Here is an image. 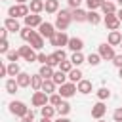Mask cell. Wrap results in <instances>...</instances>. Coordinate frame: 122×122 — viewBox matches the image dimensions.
I'll list each match as a JSON object with an SVG mask.
<instances>
[{
  "label": "cell",
  "mask_w": 122,
  "mask_h": 122,
  "mask_svg": "<svg viewBox=\"0 0 122 122\" xmlns=\"http://www.w3.org/2000/svg\"><path fill=\"white\" fill-rule=\"evenodd\" d=\"M103 23H105V27L109 29V30H118V27H120V19H118V15L116 13H109V15H105L103 17Z\"/></svg>",
  "instance_id": "cell-10"
},
{
  "label": "cell",
  "mask_w": 122,
  "mask_h": 122,
  "mask_svg": "<svg viewBox=\"0 0 122 122\" xmlns=\"http://www.w3.org/2000/svg\"><path fill=\"white\" fill-rule=\"evenodd\" d=\"M34 32H36L34 29H30V27H23V29L19 30V36H21L25 42H29V40L32 38V34H34Z\"/></svg>",
  "instance_id": "cell-32"
},
{
  "label": "cell",
  "mask_w": 122,
  "mask_h": 122,
  "mask_svg": "<svg viewBox=\"0 0 122 122\" xmlns=\"http://www.w3.org/2000/svg\"><path fill=\"white\" fill-rule=\"evenodd\" d=\"M71 63H72L74 67H80L82 63H86V57L82 55V51H72V55H71Z\"/></svg>",
  "instance_id": "cell-26"
},
{
  "label": "cell",
  "mask_w": 122,
  "mask_h": 122,
  "mask_svg": "<svg viewBox=\"0 0 122 122\" xmlns=\"http://www.w3.org/2000/svg\"><path fill=\"white\" fill-rule=\"evenodd\" d=\"M112 118H114V122H122V107H118V109L112 112Z\"/></svg>",
  "instance_id": "cell-45"
},
{
  "label": "cell",
  "mask_w": 122,
  "mask_h": 122,
  "mask_svg": "<svg viewBox=\"0 0 122 122\" xmlns=\"http://www.w3.org/2000/svg\"><path fill=\"white\" fill-rule=\"evenodd\" d=\"M27 44H30V46H32L34 50H42V48H44V36H42V34H40V32L36 30V32L32 34V38H30V40H29Z\"/></svg>",
  "instance_id": "cell-14"
},
{
  "label": "cell",
  "mask_w": 122,
  "mask_h": 122,
  "mask_svg": "<svg viewBox=\"0 0 122 122\" xmlns=\"http://www.w3.org/2000/svg\"><path fill=\"white\" fill-rule=\"evenodd\" d=\"M8 107H10V112H11L13 116H19V118H23V116L29 112V107H27L23 101H11Z\"/></svg>",
  "instance_id": "cell-5"
},
{
  "label": "cell",
  "mask_w": 122,
  "mask_h": 122,
  "mask_svg": "<svg viewBox=\"0 0 122 122\" xmlns=\"http://www.w3.org/2000/svg\"><path fill=\"white\" fill-rule=\"evenodd\" d=\"M72 23V10H59L55 17V29L57 30H67L69 25Z\"/></svg>",
  "instance_id": "cell-1"
},
{
  "label": "cell",
  "mask_w": 122,
  "mask_h": 122,
  "mask_svg": "<svg viewBox=\"0 0 122 122\" xmlns=\"http://www.w3.org/2000/svg\"><path fill=\"white\" fill-rule=\"evenodd\" d=\"M57 92L61 93V97H63V99H69V97H72V95L78 92V88H76V84H74V82H71V80H69V82H65L63 86H59V90H57Z\"/></svg>",
  "instance_id": "cell-6"
},
{
  "label": "cell",
  "mask_w": 122,
  "mask_h": 122,
  "mask_svg": "<svg viewBox=\"0 0 122 122\" xmlns=\"http://www.w3.org/2000/svg\"><path fill=\"white\" fill-rule=\"evenodd\" d=\"M6 59H8L10 63H17V61L21 59V53H19V50H10V51L6 53Z\"/></svg>",
  "instance_id": "cell-34"
},
{
  "label": "cell",
  "mask_w": 122,
  "mask_h": 122,
  "mask_svg": "<svg viewBox=\"0 0 122 122\" xmlns=\"http://www.w3.org/2000/svg\"><path fill=\"white\" fill-rule=\"evenodd\" d=\"M97 53L101 55V59H103V61H112V57L116 55V53H114V46H111L109 42H105V44H99V48H97Z\"/></svg>",
  "instance_id": "cell-4"
},
{
  "label": "cell",
  "mask_w": 122,
  "mask_h": 122,
  "mask_svg": "<svg viewBox=\"0 0 122 122\" xmlns=\"http://www.w3.org/2000/svg\"><path fill=\"white\" fill-rule=\"evenodd\" d=\"M19 72H21V69H19L17 63H8V76H13L15 78Z\"/></svg>",
  "instance_id": "cell-37"
},
{
  "label": "cell",
  "mask_w": 122,
  "mask_h": 122,
  "mask_svg": "<svg viewBox=\"0 0 122 122\" xmlns=\"http://www.w3.org/2000/svg\"><path fill=\"white\" fill-rule=\"evenodd\" d=\"M105 112H107V105H105L103 101H97V103L92 107V118H95V120L103 118V116H105Z\"/></svg>",
  "instance_id": "cell-12"
},
{
  "label": "cell",
  "mask_w": 122,
  "mask_h": 122,
  "mask_svg": "<svg viewBox=\"0 0 122 122\" xmlns=\"http://www.w3.org/2000/svg\"><path fill=\"white\" fill-rule=\"evenodd\" d=\"M69 40H71V38H69V34H67L65 30H57V32L50 38V44H51V46H55V50H57V48L67 46V44H69Z\"/></svg>",
  "instance_id": "cell-3"
},
{
  "label": "cell",
  "mask_w": 122,
  "mask_h": 122,
  "mask_svg": "<svg viewBox=\"0 0 122 122\" xmlns=\"http://www.w3.org/2000/svg\"><path fill=\"white\" fill-rule=\"evenodd\" d=\"M72 21H76V23H84V21H88V11H84L82 8L72 10Z\"/></svg>",
  "instance_id": "cell-20"
},
{
  "label": "cell",
  "mask_w": 122,
  "mask_h": 122,
  "mask_svg": "<svg viewBox=\"0 0 122 122\" xmlns=\"http://www.w3.org/2000/svg\"><path fill=\"white\" fill-rule=\"evenodd\" d=\"M30 103H32V107H44V105H48V103H50V95H48L46 92L38 90V92H34V93H32Z\"/></svg>",
  "instance_id": "cell-7"
},
{
  "label": "cell",
  "mask_w": 122,
  "mask_h": 122,
  "mask_svg": "<svg viewBox=\"0 0 122 122\" xmlns=\"http://www.w3.org/2000/svg\"><path fill=\"white\" fill-rule=\"evenodd\" d=\"M112 65H114V67H118V69L122 67V53H116V55L112 57Z\"/></svg>",
  "instance_id": "cell-44"
},
{
  "label": "cell",
  "mask_w": 122,
  "mask_h": 122,
  "mask_svg": "<svg viewBox=\"0 0 122 122\" xmlns=\"http://www.w3.org/2000/svg\"><path fill=\"white\" fill-rule=\"evenodd\" d=\"M53 53H55V57H57L59 61H65V59H67V53H65V50H63V48H57Z\"/></svg>",
  "instance_id": "cell-43"
},
{
  "label": "cell",
  "mask_w": 122,
  "mask_h": 122,
  "mask_svg": "<svg viewBox=\"0 0 122 122\" xmlns=\"http://www.w3.org/2000/svg\"><path fill=\"white\" fill-rule=\"evenodd\" d=\"M51 80H53V82H55V84H57V86H63V84H65V82H67V80H69V74H67V72H63V71H59V69H57V71H55V72H53V76H51Z\"/></svg>",
  "instance_id": "cell-21"
},
{
  "label": "cell",
  "mask_w": 122,
  "mask_h": 122,
  "mask_svg": "<svg viewBox=\"0 0 122 122\" xmlns=\"http://www.w3.org/2000/svg\"><path fill=\"white\" fill-rule=\"evenodd\" d=\"M103 4H105V0H86L88 10H101Z\"/></svg>",
  "instance_id": "cell-38"
},
{
  "label": "cell",
  "mask_w": 122,
  "mask_h": 122,
  "mask_svg": "<svg viewBox=\"0 0 122 122\" xmlns=\"http://www.w3.org/2000/svg\"><path fill=\"white\" fill-rule=\"evenodd\" d=\"M15 78H17V84H19L21 88H29V86H30V80H32V74H29V72H23V71H21Z\"/></svg>",
  "instance_id": "cell-17"
},
{
  "label": "cell",
  "mask_w": 122,
  "mask_h": 122,
  "mask_svg": "<svg viewBox=\"0 0 122 122\" xmlns=\"http://www.w3.org/2000/svg\"><path fill=\"white\" fill-rule=\"evenodd\" d=\"M97 122H105V120H103V118H99V120H97Z\"/></svg>",
  "instance_id": "cell-56"
},
{
  "label": "cell",
  "mask_w": 122,
  "mask_h": 122,
  "mask_svg": "<svg viewBox=\"0 0 122 122\" xmlns=\"http://www.w3.org/2000/svg\"><path fill=\"white\" fill-rule=\"evenodd\" d=\"M46 13H57L59 11V0H46Z\"/></svg>",
  "instance_id": "cell-25"
},
{
  "label": "cell",
  "mask_w": 122,
  "mask_h": 122,
  "mask_svg": "<svg viewBox=\"0 0 122 122\" xmlns=\"http://www.w3.org/2000/svg\"><path fill=\"white\" fill-rule=\"evenodd\" d=\"M21 120H23V122H32V120H34V112H32V109H29V112H27Z\"/></svg>",
  "instance_id": "cell-46"
},
{
  "label": "cell",
  "mask_w": 122,
  "mask_h": 122,
  "mask_svg": "<svg viewBox=\"0 0 122 122\" xmlns=\"http://www.w3.org/2000/svg\"><path fill=\"white\" fill-rule=\"evenodd\" d=\"M40 112H42V116H46V118H53L55 116V112H57V107H53V105H44V107H40Z\"/></svg>",
  "instance_id": "cell-24"
},
{
  "label": "cell",
  "mask_w": 122,
  "mask_h": 122,
  "mask_svg": "<svg viewBox=\"0 0 122 122\" xmlns=\"http://www.w3.org/2000/svg\"><path fill=\"white\" fill-rule=\"evenodd\" d=\"M101 21H103V17H101L95 10H90V11H88V23H92V25H99Z\"/></svg>",
  "instance_id": "cell-27"
},
{
  "label": "cell",
  "mask_w": 122,
  "mask_h": 122,
  "mask_svg": "<svg viewBox=\"0 0 122 122\" xmlns=\"http://www.w3.org/2000/svg\"><path fill=\"white\" fill-rule=\"evenodd\" d=\"M21 122H23V120H21Z\"/></svg>",
  "instance_id": "cell-57"
},
{
  "label": "cell",
  "mask_w": 122,
  "mask_h": 122,
  "mask_svg": "<svg viewBox=\"0 0 122 122\" xmlns=\"http://www.w3.org/2000/svg\"><path fill=\"white\" fill-rule=\"evenodd\" d=\"M118 76H120V78H122V67H120V69H118Z\"/></svg>",
  "instance_id": "cell-54"
},
{
  "label": "cell",
  "mask_w": 122,
  "mask_h": 122,
  "mask_svg": "<svg viewBox=\"0 0 122 122\" xmlns=\"http://www.w3.org/2000/svg\"><path fill=\"white\" fill-rule=\"evenodd\" d=\"M69 2V8L71 10H76V8H80V4H82V0H67Z\"/></svg>",
  "instance_id": "cell-47"
},
{
  "label": "cell",
  "mask_w": 122,
  "mask_h": 122,
  "mask_svg": "<svg viewBox=\"0 0 122 122\" xmlns=\"http://www.w3.org/2000/svg\"><path fill=\"white\" fill-rule=\"evenodd\" d=\"M76 88H78V93H82V95H88V93H92V80H86V78H82L78 84H76Z\"/></svg>",
  "instance_id": "cell-16"
},
{
  "label": "cell",
  "mask_w": 122,
  "mask_h": 122,
  "mask_svg": "<svg viewBox=\"0 0 122 122\" xmlns=\"http://www.w3.org/2000/svg\"><path fill=\"white\" fill-rule=\"evenodd\" d=\"M36 61H38V63H42V65H46V61H48V55H46L44 51H40V53H38V57H36Z\"/></svg>",
  "instance_id": "cell-48"
},
{
  "label": "cell",
  "mask_w": 122,
  "mask_h": 122,
  "mask_svg": "<svg viewBox=\"0 0 122 122\" xmlns=\"http://www.w3.org/2000/svg\"><path fill=\"white\" fill-rule=\"evenodd\" d=\"M23 21H25V27H30V29H38L44 23L40 13H29L27 17H23Z\"/></svg>",
  "instance_id": "cell-9"
},
{
  "label": "cell",
  "mask_w": 122,
  "mask_h": 122,
  "mask_svg": "<svg viewBox=\"0 0 122 122\" xmlns=\"http://www.w3.org/2000/svg\"><path fill=\"white\" fill-rule=\"evenodd\" d=\"M72 69H74V65L71 63V59H69V61L65 59V61H61V63H59V71H63V72H67V74H69Z\"/></svg>",
  "instance_id": "cell-39"
},
{
  "label": "cell",
  "mask_w": 122,
  "mask_h": 122,
  "mask_svg": "<svg viewBox=\"0 0 122 122\" xmlns=\"http://www.w3.org/2000/svg\"><path fill=\"white\" fill-rule=\"evenodd\" d=\"M19 53H21V57L25 59V61H29V63H32V61H36V57H38V53L34 51V48L29 44V46H19Z\"/></svg>",
  "instance_id": "cell-8"
},
{
  "label": "cell",
  "mask_w": 122,
  "mask_h": 122,
  "mask_svg": "<svg viewBox=\"0 0 122 122\" xmlns=\"http://www.w3.org/2000/svg\"><path fill=\"white\" fill-rule=\"evenodd\" d=\"M4 88H6V92H8V93H11V95H13V93H15L21 86L17 84V78H13V76H11V78H8V80H6Z\"/></svg>",
  "instance_id": "cell-22"
},
{
  "label": "cell",
  "mask_w": 122,
  "mask_h": 122,
  "mask_svg": "<svg viewBox=\"0 0 122 122\" xmlns=\"http://www.w3.org/2000/svg\"><path fill=\"white\" fill-rule=\"evenodd\" d=\"M55 90H57V84L51 78H46L44 84H42V92H46L48 95H51V93H55Z\"/></svg>",
  "instance_id": "cell-23"
},
{
  "label": "cell",
  "mask_w": 122,
  "mask_h": 122,
  "mask_svg": "<svg viewBox=\"0 0 122 122\" xmlns=\"http://www.w3.org/2000/svg\"><path fill=\"white\" fill-rule=\"evenodd\" d=\"M10 51V44H8V38H2V42H0V53L2 55H6Z\"/></svg>",
  "instance_id": "cell-42"
},
{
  "label": "cell",
  "mask_w": 122,
  "mask_h": 122,
  "mask_svg": "<svg viewBox=\"0 0 122 122\" xmlns=\"http://www.w3.org/2000/svg\"><path fill=\"white\" fill-rule=\"evenodd\" d=\"M101 61H103V59H101V55H99V53H90V55L86 57V63H90L92 67H97Z\"/></svg>",
  "instance_id": "cell-35"
},
{
  "label": "cell",
  "mask_w": 122,
  "mask_h": 122,
  "mask_svg": "<svg viewBox=\"0 0 122 122\" xmlns=\"http://www.w3.org/2000/svg\"><path fill=\"white\" fill-rule=\"evenodd\" d=\"M40 122H53V120H51V118H46V116H42V120H40Z\"/></svg>",
  "instance_id": "cell-51"
},
{
  "label": "cell",
  "mask_w": 122,
  "mask_h": 122,
  "mask_svg": "<svg viewBox=\"0 0 122 122\" xmlns=\"http://www.w3.org/2000/svg\"><path fill=\"white\" fill-rule=\"evenodd\" d=\"M30 13V8H29V4H15V6H11L10 10H8V17H27Z\"/></svg>",
  "instance_id": "cell-2"
},
{
  "label": "cell",
  "mask_w": 122,
  "mask_h": 122,
  "mask_svg": "<svg viewBox=\"0 0 122 122\" xmlns=\"http://www.w3.org/2000/svg\"><path fill=\"white\" fill-rule=\"evenodd\" d=\"M38 32H40L44 38H48V40H50V38H51V36L57 32V29H55V25H53V23H48V21H44V23L38 27Z\"/></svg>",
  "instance_id": "cell-11"
},
{
  "label": "cell",
  "mask_w": 122,
  "mask_h": 122,
  "mask_svg": "<svg viewBox=\"0 0 122 122\" xmlns=\"http://www.w3.org/2000/svg\"><path fill=\"white\" fill-rule=\"evenodd\" d=\"M4 27H6L10 32H17V30H21V25H19V21H17L15 17H6V19H4Z\"/></svg>",
  "instance_id": "cell-13"
},
{
  "label": "cell",
  "mask_w": 122,
  "mask_h": 122,
  "mask_svg": "<svg viewBox=\"0 0 122 122\" xmlns=\"http://www.w3.org/2000/svg\"><path fill=\"white\" fill-rule=\"evenodd\" d=\"M116 2H118V6H120V8H122V0H116Z\"/></svg>",
  "instance_id": "cell-55"
},
{
  "label": "cell",
  "mask_w": 122,
  "mask_h": 122,
  "mask_svg": "<svg viewBox=\"0 0 122 122\" xmlns=\"http://www.w3.org/2000/svg\"><path fill=\"white\" fill-rule=\"evenodd\" d=\"M61 101H63V97H61V93H59V92H55V93H51V95H50V105L59 107V105H61Z\"/></svg>",
  "instance_id": "cell-40"
},
{
  "label": "cell",
  "mask_w": 122,
  "mask_h": 122,
  "mask_svg": "<svg viewBox=\"0 0 122 122\" xmlns=\"http://www.w3.org/2000/svg\"><path fill=\"white\" fill-rule=\"evenodd\" d=\"M17 4H27V2H30V0H15Z\"/></svg>",
  "instance_id": "cell-53"
},
{
  "label": "cell",
  "mask_w": 122,
  "mask_h": 122,
  "mask_svg": "<svg viewBox=\"0 0 122 122\" xmlns=\"http://www.w3.org/2000/svg\"><path fill=\"white\" fill-rule=\"evenodd\" d=\"M82 76H84V74H82V71H80L78 67H74V69L69 72V80H71V82H74V84H78V82L82 80Z\"/></svg>",
  "instance_id": "cell-29"
},
{
  "label": "cell",
  "mask_w": 122,
  "mask_h": 122,
  "mask_svg": "<svg viewBox=\"0 0 122 122\" xmlns=\"http://www.w3.org/2000/svg\"><path fill=\"white\" fill-rule=\"evenodd\" d=\"M29 8H30V13H42L46 8V0H30Z\"/></svg>",
  "instance_id": "cell-19"
},
{
  "label": "cell",
  "mask_w": 122,
  "mask_h": 122,
  "mask_svg": "<svg viewBox=\"0 0 122 122\" xmlns=\"http://www.w3.org/2000/svg\"><path fill=\"white\" fill-rule=\"evenodd\" d=\"M59 63H61V61L55 57V53H50V55H48V61H46V65H50V67H59Z\"/></svg>",
  "instance_id": "cell-41"
},
{
  "label": "cell",
  "mask_w": 122,
  "mask_h": 122,
  "mask_svg": "<svg viewBox=\"0 0 122 122\" xmlns=\"http://www.w3.org/2000/svg\"><path fill=\"white\" fill-rule=\"evenodd\" d=\"M53 72H55V71H53V67H50V65H42V67H40V71H38V74H40L44 80H46V78H51V76H53Z\"/></svg>",
  "instance_id": "cell-28"
},
{
  "label": "cell",
  "mask_w": 122,
  "mask_h": 122,
  "mask_svg": "<svg viewBox=\"0 0 122 122\" xmlns=\"http://www.w3.org/2000/svg\"><path fill=\"white\" fill-rule=\"evenodd\" d=\"M67 48H69L71 51H82V48H84V40L78 38V36H72V38L69 40Z\"/></svg>",
  "instance_id": "cell-15"
},
{
  "label": "cell",
  "mask_w": 122,
  "mask_h": 122,
  "mask_svg": "<svg viewBox=\"0 0 122 122\" xmlns=\"http://www.w3.org/2000/svg\"><path fill=\"white\" fill-rule=\"evenodd\" d=\"M42 84H44V78H42L40 74H32V80H30V88H32L34 92H38V90H42Z\"/></svg>",
  "instance_id": "cell-30"
},
{
  "label": "cell",
  "mask_w": 122,
  "mask_h": 122,
  "mask_svg": "<svg viewBox=\"0 0 122 122\" xmlns=\"http://www.w3.org/2000/svg\"><path fill=\"white\" fill-rule=\"evenodd\" d=\"M101 11H103L105 15H109V13H116V4H114V2L105 0V4L101 6Z\"/></svg>",
  "instance_id": "cell-31"
},
{
  "label": "cell",
  "mask_w": 122,
  "mask_h": 122,
  "mask_svg": "<svg viewBox=\"0 0 122 122\" xmlns=\"http://www.w3.org/2000/svg\"><path fill=\"white\" fill-rule=\"evenodd\" d=\"M71 112V103L69 101H61V105L57 107V114L59 116H67Z\"/></svg>",
  "instance_id": "cell-33"
},
{
  "label": "cell",
  "mask_w": 122,
  "mask_h": 122,
  "mask_svg": "<svg viewBox=\"0 0 122 122\" xmlns=\"http://www.w3.org/2000/svg\"><path fill=\"white\" fill-rule=\"evenodd\" d=\"M95 93H97V99H99V101H105V99H109V97H111V90H109V88H105V86H103V88H99Z\"/></svg>",
  "instance_id": "cell-36"
},
{
  "label": "cell",
  "mask_w": 122,
  "mask_h": 122,
  "mask_svg": "<svg viewBox=\"0 0 122 122\" xmlns=\"http://www.w3.org/2000/svg\"><path fill=\"white\" fill-rule=\"evenodd\" d=\"M116 15H118V19H120V21H122V8H120V10H118V11H116Z\"/></svg>",
  "instance_id": "cell-52"
},
{
  "label": "cell",
  "mask_w": 122,
  "mask_h": 122,
  "mask_svg": "<svg viewBox=\"0 0 122 122\" xmlns=\"http://www.w3.org/2000/svg\"><path fill=\"white\" fill-rule=\"evenodd\" d=\"M8 32H10V30H8L6 27H4V29L0 30V36H2V38H8Z\"/></svg>",
  "instance_id": "cell-49"
},
{
  "label": "cell",
  "mask_w": 122,
  "mask_h": 122,
  "mask_svg": "<svg viewBox=\"0 0 122 122\" xmlns=\"http://www.w3.org/2000/svg\"><path fill=\"white\" fill-rule=\"evenodd\" d=\"M120 46H122V44H120Z\"/></svg>",
  "instance_id": "cell-58"
},
{
  "label": "cell",
  "mask_w": 122,
  "mask_h": 122,
  "mask_svg": "<svg viewBox=\"0 0 122 122\" xmlns=\"http://www.w3.org/2000/svg\"><path fill=\"white\" fill-rule=\"evenodd\" d=\"M53 122H71V120H69L67 116H59V118H55Z\"/></svg>",
  "instance_id": "cell-50"
},
{
  "label": "cell",
  "mask_w": 122,
  "mask_h": 122,
  "mask_svg": "<svg viewBox=\"0 0 122 122\" xmlns=\"http://www.w3.org/2000/svg\"><path fill=\"white\" fill-rule=\"evenodd\" d=\"M107 42L111 46H120L122 44V32L120 30H111L109 36H107Z\"/></svg>",
  "instance_id": "cell-18"
}]
</instances>
